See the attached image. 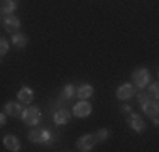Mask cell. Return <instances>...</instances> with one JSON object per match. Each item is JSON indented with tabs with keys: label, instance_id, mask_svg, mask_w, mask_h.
Segmentation results:
<instances>
[{
	"label": "cell",
	"instance_id": "3",
	"mask_svg": "<svg viewBox=\"0 0 159 152\" xmlns=\"http://www.w3.org/2000/svg\"><path fill=\"white\" fill-rule=\"evenodd\" d=\"M73 113L78 118H85V117H88L90 113H92V103H88L86 100L78 101V103L73 106Z\"/></svg>",
	"mask_w": 159,
	"mask_h": 152
},
{
	"label": "cell",
	"instance_id": "5",
	"mask_svg": "<svg viewBox=\"0 0 159 152\" xmlns=\"http://www.w3.org/2000/svg\"><path fill=\"white\" fill-rule=\"evenodd\" d=\"M129 125H130V128L135 130V132H144L146 130V122H144L142 117L137 115V113H132V115L129 117Z\"/></svg>",
	"mask_w": 159,
	"mask_h": 152
},
{
	"label": "cell",
	"instance_id": "8",
	"mask_svg": "<svg viewBox=\"0 0 159 152\" xmlns=\"http://www.w3.org/2000/svg\"><path fill=\"white\" fill-rule=\"evenodd\" d=\"M22 106L20 103H16V101H7L5 103V115L10 117H20L22 115Z\"/></svg>",
	"mask_w": 159,
	"mask_h": 152
},
{
	"label": "cell",
	"instance_id": "11",
	"mask_svg": "<svg viewBox=\"0 0 159 152\" xmlns=\"http://www.w3.org/2000/svg\"><path fill=\"white\" fill-rule=\"evenodd\" d=\"M93 95V86L92 85H81L80 88L76 90V96L80 100H86Z\"/></svg>",
	"mask_w": 159,
	"mask_h": 152
},
{
	"label": "cell",
	"instance_id": "25",
	"mask_svg": "<svg viewBox=\"0 0 159 152\" xmlns=\"http://www.w3.org/2000/svg\"><path fill=\"white\" fill-rule=\"evenodd\" d=\"M151 117H152V122H154V125H157V123H159V120H157V112H156V113H152Z\"/></svg>",
	"mask_w": 159,
	"mask_h": 152
},
{
	"label": "cell",
	"instance_id": "14",
	"mask_svg": "<svg viewBox=\"0 0 159 152\" xmlns=\"http://www.w3.org/2000/svg\"><path fill=\"white\" fill-rule=\"evenodd\" d=\"M70 122V113L66 112V110H58V112L54 113V123L58 125H64Z\"/></svg>",
	"mask_w": 159,
	"mask_h": 152
},
{
	"label": "cell",
	"instance_id": "19",
	"mask_svg": "<svg viewBox=\"0 0 159 152\" xmlns=\"http://www.w3.org/2000/svg\"><path fill=\"white\" fill-rule=\"evenodd\" d=\"M108 135H110L108 128H100V130L97 132V140H107Z\"/></svg>",
	"mask_w": 159,
	"mask_h": 152
},
{
	"label": "cell",
	"instance_id": "2",
	"mask_svg": "<svg viewBox=\"0 0 159 152\" xmlns=\"http://www.w3.org/2000/svg\"><path fill=\"white\" fill-rule=\"evenodd\" d=\"M22 120H24L25 125H37L41 122V112L32 106V108H24L22 110Z\"/></svg>",
	"mask_w": 159,
	"mask_h": 152
},
{
	"label": "cell",
	"instance_id": "23",
	"mask_svg": "<svg viewBox=\"0 0 159 152\" xmlns=\"http://www.w3.org/2000/svg\"><path fill=\"white\" fill-rule=\"evenodd\" d=\"M5 125V113H0V128Z\"/></svg>",
	"mask_w": 159,
	"mask_h": 152
},
{
	"label": "cell",
	"instance_id": "24",
	"mask_svg": "<svg viewBox=\"0 0 159 152\" xmlns=\"http://www.w3.org/2000/svg\"><path fill=\"white\" fill-rule=\"evenodd\" d=\"M120 108H122V112L129 113V112H130V110H132V106H130V105H122V106H120Z\"/></svg>",
	"mask_w": 159,
	"mask_h": 152
},
{
	"label": "cell",
	"instance_id": "22",
	"mask_svg": "<svg viewBox=\"0 0 159 152\" xmlns=\"http://www.w3.org/2000/svg\"><path fill=\"white\" fill-rule=\"evenodd\" d=\"M149 95H147V93H144V91H141V93H137V100H139V103H144V101H147V100H149Z\"/></svg>",
	"mask_w": 159,
	"mask_h": 152
},
{
	"label": "cell",
	"instance_id": "20",
	"mask_svg": "<svg viewBox=\"0 0 159 152\" xmlns=\"http://www.w3.org/2000/svg\"><path fill=\"white\" fill-rule=\"evenodd\" d=\"M7 51H9V42L3 37H0V56L7 54Z\"/></svg>",
	"mask_w": 159,
	"mask_h": 152
},
{
	"label": "cell",
	"instance_id": "16",
	"mask_svg": "<svg viewBox=\"0 0 159 152\" xmlns=\"http://www.w3.org/2000/svg\"><path fill=\"white\" fill-rule=\"evenodd\" d=\"M41 135H43V128L41 127H34L31 132H29V140L34 144H41Z\"/></svg>",
	"mask_w": 159,
	"mask_h": 152
},
{
	"label": "cell",
	"instance_id": "9",
	"mask_svg": "<svg viewBox=\"0 0 159 152\" xmlns=\"http://www.w3.org/2000/svg\"><path fill=\"white\" fill-rule=\"evenodd\" d=\"M134 96V86L132 85H122L117 90V98L119 100H129Z\"/></svg>",
	"mask_w": 159,
	"mask_h": 152
},
{
	"label": "cell",
	"instance_id": "1",
	"mask_svg": "<svg viewBox=\"0 0 159 152\" xmlns=\"http://www.w3.org/2000/svg\"><path fill=\"white\" fill-rule=\"evenodd\" d=\"M149 79H151V74L146 68H139V69H135L132 73V81L135 83L137 88H146L149 85Z\"/></svg>",
	"mask_w": 159,
	"mask_h": 152
},
{
	"label": "cell",
	"instance_id": "15",
	"mask_svg": "<svg viewBox=\"0 0 159 152\" xmlns=\"http://www.w3.org/2000/svg\"><path fill=\"white\" fill-rule=\"evenodd\" d=\"M16 9H17L16 0H2V2H0V10H2L3 14H12Z\"/></svg>",
	"mask_w": 159,
	"mask_h": 152
},
{
	"label": "cell",
	"instance_id": "18",
	"mask_svg": "<svg viewBox=\"0 0 159 152\" xmlns=\"http://www.w3.org/2000/svg\"><path fill=\"white\" fill-rule=\"evenodd\" d=\"M63 96L66 98V100H71L73 96H76V90H75L73 85H66L63 88Z\"/></svg>",
	"mask_w": 159,
	"mask_h": 152
},
{
	"label": "cell",
	"instance_id": "12",
	"mask_svg": "<svg viewBox=\"0 0 159 152\" xmlns=\"http://www.w3.org/2000/svg\"><path fill=\"white\" fill-rule=\"evenodd\" d=\"M27 42H29V39H27L25 34H20V32L12 34V44L16 46V47H25Z\"/></svg>",
	"mask_w": 159,
	"mask_h": 152
},
{
	"label": "cell",
	"instance_id": "17",
	"mask_svg": "<svg viewBox=\"0 0 159 152\" xmlns=\"http://www.w3.org/2000/svg\"><path fill=\"white\" fill-rule=\"evenodd\" d=\"M54 140V134H52L49 128H43V135H41V144H52Z\"/></svg>",
	"mask_w": 159,
	"mask_h": 152
},
{
	"label": "cell",
	"instance_id": "4",
	"mask_svg": "<svg viewBox=\"0 0 159 152\" xmlns=\"http://www.w3.org/2000/svg\"><path fill=\"white\" fill-rule=\"evenodd\" d=\"M95 142H97V137H93V135L86 134V135H81V139H78L76 145H78V149H80V150L88 152V150H92V149H93Z\"/></svg>",
	"mask_w": 159,
	"mask_h": 152
},
{
	"label": "cell",
	"instance_id": "10",
	"mask_svg": "<svg viewBox=\"0 0 159 152\" xmlns=\"http://www.w3.org/2000/svg\"><path fill=\"white\" fill-rule=\"evenodd\" d=\"M17 96H19V100H20L22 103H31V101L34 100V91L29 88V86H22V88L19 90Z\"/></svg>",
	"mask_w": 159,
	"mask_h": 152
},
{
	"label": "cell",
	"instance_id": "6",
	"mask_svg": "<svg viewBox=\"0 0 159 152\" xmlns=\"http://www.w3.org/2000/svg\"><path fill=\"white\" fill-rule=\"evenodd\" d=\"M3 147H5L7 150H10V152H17V150H20V142H19V139L16 135L9 134V135H5V139H3Z\"/></svg>",
	"mask_w": 159,
	"mask_h": 152
},
{
	"label": "cell",
	"instance_id": "13",
	"mask_svg": "<svg viewBox=\"0 0 159 152\" xmlns=\"http://www.w3.org/2000/svg\"><path fill=\"white\" fill-rule=\"evenodd\" d=\"M142 110H144V113H147V115H152V113H156V112H157V100L149 98L147 101H144V103H142Z\"/></svg>",
	"mask_w": 159,
	"mask_h": 152
},
{
	"label": "cell",
	"instance_id": "7",
	"mask_svg": "<svg viewBox=\"0 0 159 152\" xmlns=\"http://www.w3.org/2000/svg\"><path fill=\"white\" fill-rule=\"evenodd\" d=\"M5 29L9 30L10 34H16L19 29H20V20H19L17 17H14V15H7L5 17Z\"/></svg>",
	"mask_w": 159,
	"mask_h": 152
},
{
	"label": "cell",
	"instance_id": "21",
	"mask_svg": "<svg viewBox=\"0 0 159 152\" xmlns=\"http://www.w3.org/2000/svg\"><path fill=\"white\" fill-rule=\"evenodd\" d=\"M157 93H159L157 83H154V85H152V86H151V88H149V93H147V95H149L151 98H154V100H157Z\"/></svg>",
	"mask_w": 159,
	"mask_h": 152
}]
</instances>
